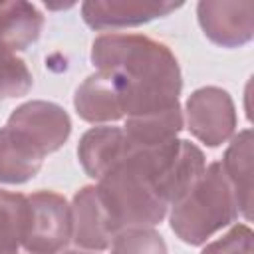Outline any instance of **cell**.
Returning <instances> with one entry per match:
<instances>
[{"label":"cell","instance_id":"6da1fadb","mask_svg":"<svg viewBox=\"0 0 254 254\" xmlns=\"http://www.w3.org/2000/svg\"><path fill=\"white\" fill-rule=\"evenodd\" d=\"M91 62L121 85L125 119L179 105L181 67L163 42L143 34H103L91 44Z\"/></svg>","mask_w":254,"mask_h":254},{"label":"cell","instance_id":"8fae6325","mask_svg":"<svg viewBox=\"0 0 254 254\" xmlns=\"http://www.w3.org/2000/svg\"><path fill=\"white\" fill-rule=\"evenodd\" d=\"M222 173L232 190L236 210L246 222L252 218V131L242 129L232 135L222 157Z\"/></svg>","mask_w":254,"mask_h":254},{"label":"cell","instance_id":"7a4b0ae2","mask_svg":"<svg viewBox=\"0 0 254 254\" xmlns=\"http://www.w3.org/2000/svg\"><path fill=\"white\" fill-rule=\"evenodd\" d=\"M238 216L236 202L220 163L204 167L198 181L179 198L169 212L173 232L190 246L204 244Z\"/></svg>","mask_w":254,"mask_h":254},{"label":"cell","instance_id":"d6986e66","mask_svg":"<svg viewBox=\"0 0 254 254\" xmlns=\"http://www.w3.org/2000/svg\"><path fill=\"white\" fill-rule=\"evenodd\" d=\"M60 254H101V252H87V250H79V248H73V250H62Z\"/></svg>","mask_w":254,"mask_h":254},{"label":"cell","instance_id":"8992f818","mask_svg":"<svg viewBox=\"0 0 254 254\" xmlns=\"http://www.w3.org/2000/svg\"><path fill=\"white\" fill-rule=\"evenodd\" d=\"M71 208V242L79 250L103 252L109 248L119 226L105 204L97 185L79 189L69 204Z\"/></svg>","mask_w":254,"mask_h":254},{"label":"cell","instance_id":"7c38bea8","mask_svg":"<svg viewBox=\"0 0 254 254\" xmlns=\"http://www.w3.org/2000/svg\"><path fill=\"white\" fill-rule=\"evenodd\" d=\"M44 16L30 2H0V50L8 54L30 48L42 34Z\"/></svg>","mask_w":254,"mask_h":254},{"label":"cell","instance_id":"ac0fdd59","mask_svg":"<svg viewBox=\"0 0 254 254\" xmlns=\"http://www.w3.org/2000/svg\"><path fill=\"white\" fill-rule=\"evenodd\" d=\"M200 254H254L252 230L248 224H236L226 234L208 242Z\"/></svg>","mask_w":254,"mask_h":254},{"label":"cell","instance_id":"4fadbf2b","mask_svg":"<svg viewBox=\"0 0 254 254\" xmlns=\"http://www.w3.org/2000/svg\"><path fill=\"white\" fill-rule=\"evenodd\" d=\"M129 145L139 149H155L163 147L177 139V135L183 129V111L181 107L149 113V115H137L127 117L125 125L121 127Z\"/></svg>","mask_w":254,"mask_h":254},{"label":"cell","instance_id":"e0dca14e","mask_svg":"<svg viewBox=\"0 0 254 254\" xmlns=\"http://www.w3.org/2000/svg\"><path fill=\"white\" fill-rule=\"evenodd\" d=\"M32 83V73L24 60L0 50V101L26 95Z\"/></svg>","mask_w":254,"mask_h":254},{"label":"cell","instance_id":"2e32d148","mask_svg":"<svg viewBox=\"0 0 254 254\" xmlns=\"http://www.w3.org/2000/svg\"><path fill=\"white\" fill-rule=\"evenodd\" d=\"M107 250L109 254H169L163 236L153 226L121 228Z\"/></svg>","mask_w":254,"mask_h":254},{"label":"cell","instance_id":"9a60e30c","mask_svg":"<svg viewBox=\"0 0 254 254\" xmlns=\"http://www.w3.org/2000/svg\"><path fill=\"white\" fill-rule=\"evenodd\" d=\"M26 224V194L0 189V254H20Z\"/></svg>","mask_w":254,"mask_h":254},{"label":"cell","instance_id":"9c48e42d","mask_svg":"<svg viewBox=\"0 0 254 254\" xmlns=\"http://www.w3.org/2000/svg\"><path fill=\"white\" fill-rule=\"evenodd\" d=\"M73 105L77 115L87 123H111L125 117V95L121 85L99 69L79 83Z\"/></svg>","mask_w":254,"mask_h":254},{"label":"cell","instance_id":"52a82bcc","mask_svg":"<svg viewBox=\"0 0 254 254\" xmlns=\"http://www.w3.org/2000/svg\"><path fill=\"white\" fill-rule=\"evenodd\" d=\"M198 24L204 36L222 48H238L252 40V0H202L196 6Z\"/></svg>","mask_w":254,"mask_h":254},{"label":"cell","instance_id":"ba28073f","mask_svg":"<svg viewBox=\"0 0 254 254\" xmlns=\"http://www.w3.org/2000/svg\"><path fill=\"white\" fill-rule=\"evenodd\" d=\"M183 2L151 0H87L81 4L83 22L93 30H119L169 16Z\"/></svg>","mask_w":254,"mask_h":254},{"label":"cell","instance_id":"277c9868","mask_svg":"<svg viewBox=\"0 0 254 254\" xmlns=\"http://www.w3.org/2000/svg\"><path fill=\"white\" fill-rule=\"evenodd\" d=\"M6 125L42 157L58 151L71 133L67 111L58 103L44 99L26 101L16 107Z\"/></svg>","mask_w":254,"mask_h":254},{"label":"cell","instance_id":"5b68a950","mask_svg":"<svg viewBox=\"0 0 254 254\" xmlns=\"http://www.w3.org/2000/svg\"><path fill=\"white\" fill-rule=\"evenodd\" d=\"M183 121H187L192 137L208 147L226 143L236 129V111L230 93L214 85L196 89L187 99Z\"/></svg>","mask_w":254,"mask_h":254},{"label":"cell","instance_id":"3957f363","mask_svg":"<svg viewBox=\"0 0 254 254\" xmlns=\"http://www.w3.org/2000/svg\"><path fill=\"white\" fill-rule=\"evenodd\" d=\"M71 240L69 202L54 190L26 196V224L22 250L26 254H60Z\"/></svg>","mask_w":254,"mask_h":254},{"label":"cell","instance_id":"30bf717a","mask_svg":"<svg viewBox=\"0 0 254 254\" xmlns=\"http://www.w3.org/2000/svg\"><path fill=\"white\" fill-rule=\"evenodd\" d=\"M129 151V141L121 127L99 125L83 133L77 145V159L83 171L99 181L123 155Z\"/></svg>","mask_w":254,"mask_h":254},{"label":"cell","instance_id":"5bb4252c","mask_svg":"<svg viewBox=\"0 0 254 254\" xmlns=\"http://www.w3.org/2000/svg\"><path fill=\"white\" fill-rule=\"evenodd\" d=\"M44 159L28 143H24L8 125L0 129V183L20 185L34 179Z\"/></svg>","mask_w":254,"mask_h":254}]
</instances>
